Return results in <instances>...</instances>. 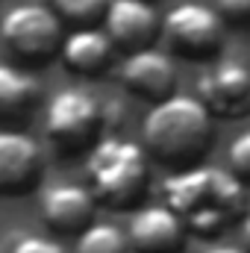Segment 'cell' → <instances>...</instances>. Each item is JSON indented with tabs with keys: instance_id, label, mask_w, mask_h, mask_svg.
I'll list each match as a JSON object with an SVG mask.
<instances>
[{
	"instance_id": "cell-1",
	"label": "cell",
	"mask_w": 250,
	"mask_h": 253,
	"mask_svg": "<svg viewBox=\"0 0 250 253\" xmlns=\"http://www.w3.org/2000/svg\"><path fill=\"white\" fill-rule=\"evenodd\" d=\"M162 194L186 233L200 239H215L248 215L245 186L227 168L215 165H194L165 177Z\"/></svg>"
},
{
	"instance_id": "cell-2",
	"label": "cell",
	"mask_w": 250,
	"mask_h": 253,
	"mask_svg": "<svg viewBox=\"0 0 250 253\" xmlns=\"http://www.w3.org/2000/svg\"><path fill=\"white\" fill-rule=\"evenodd\" d=\"M141 138L144 153L177 174L200 165V159L215 144V124L197 97L171 94L144 115Z\"/></svg>"
},
{
	"instance_id": "cell-3",
	"label": "cell",
	"mask_w": 250,
	"mask_h": 253,
	"mask_svg": "<svg viewBox=\"0 0 250 253\" xmlns=\"http://www.w3.org/2000/svg\"><path fill=\"white\" fill-rule=\"evenodd\" d=\"M85 177L97 203L109 209H132L147 194L150 162L141 144L121 135H103L88 150Z\"/></svg>"
},
{
	"instance_id": "cell-4",
	"label": "cell",
	"mask_w": 250,
	"mask_h": 253,
	"mask_svg": "<svg viewBox=\"0 0 250 253\" xmlns=\"http://www.w3.org/2000/svg\"><path fill=\"white\" fill-rule=\"evenodd\" d=\"M106 103L97 100L91 91L68 85L59 88L44 112V132L47 141L62 153L74 156L83 150H91L106 129Z\"/></svg>"
},
{
	"instance_id": "cell-5",
	"label": "cell",
	"mask_w": 250,
	"mask_h": 253,
	"mask_svg": "<svg viewBox=\"0 0 250 253\" xmlns=\"http://www.w3.org/2000/svg\"><path fill=\"white\" fill-rule=\"evenodd\" d=\"M0 42L15 59L27 65H44L56 59L62 50V21L39 0L18 3L0 18Z\"/></svg>"
},
{
	"instance_id": "cell-6",
	"label": "cell",
	"mask_w": 250,
	"mask_h": 253,
	"mask_svg": "<svg viewBox=\"0 0 250 253\" xmlns=\"http://www.w3.org/2000/svg\"><path fill=\"white\" fill-rule=\"evenodd\" d=\"M162 27H165V39L171 50L191 62L215 59L224 47V21L206 3L188 0V3L174 6L165 15Z\"/></svg>"
},
{
	"instance_id": "cell-7",
	"label": "cell",
	"mask_w": 250,
	"mask_h": 253,
	"mask_svg": "<svg viewBox=\"0 0 250 253\" xmlns=\"http://www.w3.org/2000/svg\"><path fill=\"white\" fill-rule=\"evenodd\" d=\"M197 100L212 118H242L250 112V68L221 59L197 83Z\"/></svg>"
},
{
	"instance_id": "cell-8",
	"label": "cell",
	"mask_w": 250,
	"mask_h": 253,
	"mask_svg": "<svg viewBox=\"0 0 250 253\" xmlns=\"http://www.w3.org/2000/svg\"><path fill=\"white\" fill-rule=\"evenodd\" d=\"M44 168L39 141L21 129H0V197H18L36 189Z\"/></svg>"
},
{
	"instance_id": "cell-9",
	"label": "cell",
	"mask_w": 250,
	"mask_h": 253,
	"mask_svg": "<svg viewBox=\"0 0 250 253\" xmlns=\"http://www.w3.org/2000/svg\"><path fill=\"white\" fill-rule=\"evenodd\" d=\"M103 27H106L103 33L109 36L112 47L124 50L129 56V53L153 47L162 30V18L156 15V9L147 0H109Z\"/></svg>"
},
{
	"instance_id": "cell-10",
	"label": "cell",
	"mask_w": 250,
	"mask_h": 253,
	"mask_svg": "<svg viewBox=\"0 0 250 253\" xmlns=\"http://www.w3.org/2000/svg\"><path fill=\"white\" fill-rule=\"evenodd\" d=\"M121 85L129 94H135L141 100H150L156 106V103H162V100H168L174 94L177 68H174L168 53H162L156 47H147V50L129 53L124 59V65H121Z\"/></svg>"
},
{
	"instance_id": "cell-11",
	"label": "cell",
	"mask_w": 250,
	"mask_h": 253,
	"mask_svg": "<svg viewBox=\"0 0 250 253\" xmlns=\"http://www.w3.org/2000/svg\"><path fill=\"white\" fill-rule=\"evenodd\" d=\"M126 242L129 253H180L186 227L168 206H141L132 212Z\"/></svg>"
},
{
	"instance_id": "cell-12",
	"label": "cell",
	"mask_w": 250,
	"mask_h": 253,
	"mask_svg": "<svg viewBox=\"0 0 250 253\" xmlns=\"http://www.w3.org/2000/svg\"><path fill=\"white\" fill-rule=\"evenodd\" d=\"M94 212H97V200L88 191V186H77V183H56L44 191L42 197V218L50 230L71 236V233H83L85 227L94 224Z\"/></svg>"
},
{
	"instance_id": "cell-13",
	"label": "cell",
	"mask_w": 250,
	"mask_h": 253,
	"mask_svg": "<svg viewBox=\"0 0 250 253\" xmlns=\"http://www.w3.org/2000/svg\"><path fill=\"white\" fill-rule=\"evenodd\" d=\"M59 56L65 71L77 77H100L103 71H109L115 59V47L106 33L91 27V30H74L71 36H65Z\"/></svg>"
},
{
	"instance_id": "cell-14",
	"label": "cell",
	"mask_w": 250,
	"mask_h": 253,
	"mask_svg": "<svg viewBox=\"0 0 250 253\" xmlns=\"http://www.w3.org/2000/svg\"><path fill=\"white\" fill-rule=\"evenodd\" d=\"M42 97V85L15 65L0 62V124L21 121Z\"/></svg>"
},
{
	"instance_id": "cell-15",
	"label": "cell",
	"mask_w": 250,
	"mask_h": 253,
	"mask_svg": "<svg viewBox=\"0 0 250 253\" xmlns=\"http://www.w3.org/2000/svg\"><path fill=\"white\" fill-rule=\"evenodd\" d=\"M74 253H129V242L118 227L94 221L77 236Z\"/></svg>"
},
{
	"instance_id": "cell-16",
	"label": "cell",
	"mask_w": 250,
	"mask_h": 253,
	"mask_svg": "<svg viewBox=\"0 0 250 253\" xmlns=\"http://www.w3.org/2000/svg\"><path fill=\"white\" fill-rule=\"evenodd\" d=\"M109 9V0H53V12L62 24H74L77 30H91Z\"/></svg>"
},
{
	"instance_id": "cell-17",
	"label": "cell",
	"mask_w": 250,
	"mask_h": 253,
	"mask_svg": "<svg viewBox=\"0 0 250 253\" xmlns=\"http://www.w3.org/2000/svg\"><path fill=\"white\" fill-rule=\"evenodd\" d=\"M227 165H230V174H233L242 186H250V129H245L242 135H236V138L230 141Z\"/></svg>"
},
{
	"instance_id": "cell-18",
	"label": "cell",
	"mask_w": 250,
	"mask_h": 253,
	"mask_svg": "<svg viewBox=\"0 0 250 253\" xmlns=\"http://www.w3.org/2000/svg\"><path fill=\"white\" fill-rule=\"evenodd\" d=\"M9 253H65L62 245H56L47 236H36V233H18L9 239Z\"/></svg>"
},
{
	"instance_id": "cell-19",
	"label": "cell",
	"mask_w": 250,
	"mask_h": 253,
	"mask_svg": "<svg viewBox=\"0 0 250 253\" xmlns=\"http://www.w3.org/2000/svg\"><path fill=\"white\" fill-rule=\"evenodd\" d=\"M215 12L224 24L250 27V0H215Z\"/></svg>"
},
{
	"instance_id": "cell-20",
	"label": "cell",
	"mask_w": 250,
	"mask_h": 253,
	"mask_svg": "<svg viewBox=\"0 0 250 253\" xmlns=\"http://www.w3.org/2000/svg\"><path fill=\"white\" fill-rule=\"evenodd\" d=\"M239 233H242V251L250 253V212L239 221Z\"/></svg>"
},
{
	"instance_id": "cell-21",
	"label": "cell",
	"mask_w": 250,
	"mask_h": 253,
	"mask_svg": "<svg viewBox=\"0 0 250 253\" xmlns=\"http://www.w3.org/2000/svg\"><path fill=\"white\" fill-rule=\"evenodd\" d=\"M203 253H245L242 248H230V245H212V248H206Z\"/></svg>"
}]
</instances>
